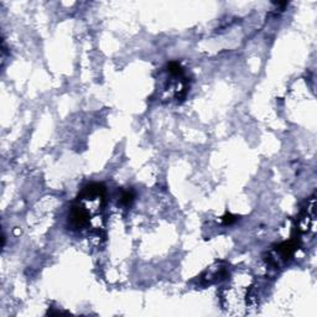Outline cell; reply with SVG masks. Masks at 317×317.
I'll list each match as a JSON object with an SVG mask.
<instances>
[{"mask_svg": "<svg viewBox=\"0 0 317 317\" xmlns=\"http://www.w3.org/2000/svg\"><path fill=\"white\" fill-rule=\"evenodd\" d=\"M122 201H123V203L129 205V203L133 201V195L130 193V192H125V193L123 195V197H122Z\"/></svg>", "mask_w": 317, "mask_h": 317, "instance_id": "6da1fadb", "label": "cell"}, {"mask_svg": "<svg viewBox=\"0 0 317 317\" xmlns=\"http://www.w3.org/2000/svg\"><path fill=\"white\" fill-rule=\"evenodd\" d=\"M235 218L234 217H232L230 214H228V216H225L224 217V223H230V222H233Z\"/></svg>", "mask_w": 317, "mask_h": 317, "instance_id": "7a4b0ae2", "label": "cell"}]
</instances>
